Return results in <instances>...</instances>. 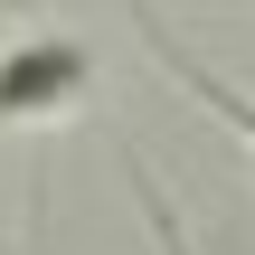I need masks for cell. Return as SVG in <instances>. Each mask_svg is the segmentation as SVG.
<instances>
[{
    "mask_svg": "<svg viewBox=\"0 0 255 255\" xmlns=\"http://www.w3.org/2000/svg\"><path fill=\"white\" fill-rule=\"evenodd\" d=\"M95 38L66 28V19H19L0 38V132H47V123H76L95 104Z\"/></svg>",
    "mask_w": 255,
    "mask_h": 255,
    "instance_id": "obj_1",
    "label": "cell"
}]
</instances>
